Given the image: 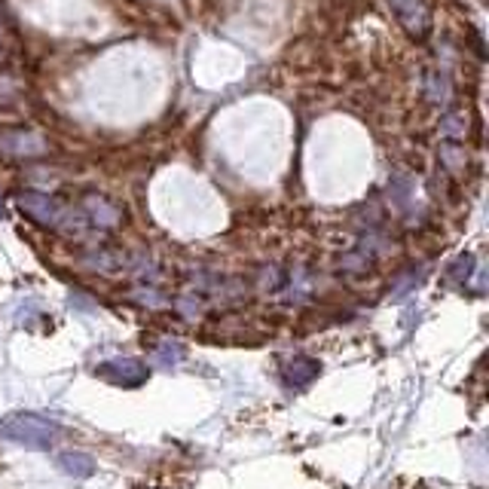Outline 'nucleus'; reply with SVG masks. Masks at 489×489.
<instances>
[{
	"mask_svg": "<svg viewBox=\"0 0 489 489\" xmlns=\"http://www.w3.org/2000/svg\"><path fill=\"white\" fill-rule=\"evenodd\" d=\"M62 437V425L40 413H13L0 419V441H10L28 450H49Z\"/></svg>",
	"mask_w": 489,
	"mask_h": 489,
	"instance_id": "nucleus-1",
	"label": "nucleus"
},
{
	"mask_svg": "<svg viewBox=\"0 0 489 489\" xmlns=\"http://www.w3.org/2000/svg\"><path fill=\"white\" fill-rule=\"evenodd\" d=\"M77 212L83 215V221H86L92 233L114 230V226H120V221H123V208L107 196H101V193H86Z\"/></svg>",
	"mask_w": 489,
	"mask_h": 489,
	"instance_id": "nucleus-2",
	"label": "nucleus"
},
{
	"mask_svg": "<svg viewBox=\"0 0 489 489\" xmlns=\"http://www.w3.org/2000/svg\"><path fill=\"white\" fill-rule=\"evenodd\" d=\"M95 374H98L101 379H107V383L123 385V389H135V385L147 383V367L141 364V361H135V358L105 361V364H98Z\"/></svg>",
	"mask_w": 489,
	"mask_h": 489,
	"instance_id": "nucleus-3",
	"label": "nucleus"
},
{
	"mask_svg": "<svg viewBox=\"0 0 489 489\" xmlns=\"http://www.w3.org/2000/svg\"><path fill=\"white\" fill-rule=\"evenodd\" d=\"M49 145L40 135H34L28 129H6V132H0V154L4 156H40V154H46Z\"/></svg>",
	"mask_w": 489,
	"mask_h": 489,
	"instance_id": "nucleus-4",
	"label": "nucleus"
},
{
	"mask_svg": "<svg viewBox=\"0 0 489 489\" xmlns=\"http://www.w3.org/2000/svg\"><path fill=\"white\" fill-rule=\"evenodd\" d=\"M19 208L28 217H34L37 224H44V226H58V224H62V217H65V208L58 205L53 196H46V193H22Z\"/></svg>",
	"mask_w": 489,
	"mask_h": 489,
	"instance_id": "nucleus-5",
	"label": "nucleus"
},
{
	"mask_svg": "<svg viewBox=\"0 0 489 489\" xmlns=\"http://www.w3.org/2000/svg\"><path fill=\"white\" fill-rule=\"evenodd\" d=\"M398 22L407 28L413 37H425L428 28H432V19H428V6L425 0H389Z\"/></svg>",
	"mask_w": 489,
	"mask_h": 489,
	"instance_id": "nucleus-6",
	"label": "nucleus"
},
{
	"mask_svg": "<svg viewBox=\"0 0 489 489\" xmlns=\"http://www.w3.org/2000/svg\"><path fill=\"white\" fill-rule=\"evenodd\" d=\"M318 370H322V364H318L315 358L297 355L288 361V367H284V379H288V385H294V389H303V385H309L312 379L318 376Z\"/></svg>",
	"mask_w": 489,
	"mask_h": 489,
	"instance_id": "nucleus-7",
	"label": "nucleus"
},
{
	"mask_svg": "<svg viewBox=\"0 0 489 489\" xmlns=\"http://www.w3.org/2000/svg\"><path fill=\"white\" fill-rule=\"evenodd\" d=\"M58 468L71 477H92L95 474V459L86 456V453H62L58 456Z\"/></svg>",
	"mask_w": 489,
	"mask_h": 489,
	"instance_id": "nucleus-8",
	"label": "nucleus"
},
{
	"mask_svg": "<svg viewBox=\"0 0 489 489\" xmlns=\"http://www.w3.org/2000/svg\"><path fill=\"white\" fill-rule=\"evenodd\" d=\"M468 111H450L444 116V138L446 145H465L468 135Z\"/></svg>",
	"mask_w": 489,
	"mask_h": 489,
	"instance_id": "nucleus-9",
	"label": "nucleus"
},
{
	"mask_svg": "<svg viewBox=\"0 0 489 489\" xmlns=\"http://www.w3.org/2000/svg\"><path fill=\"white\" fill-rule=\"evenodd\" d=\"M154 358H156V364L172 367V364H178V361L184 358V349H181V343H172V340H168L165 345H159Z\"/></svg>",
	"mask_w": 489,
	"mask_h": 489,
	"instance_id": "nucleus-10",
	"label": "nucleus"
},
{
	"mask_svg": "<svg viewBox=\"0 0 489 489\" xmlns=\"http://www.w3.org/2000/svg\"><path fill=\"white\" fill-rule=\"evenodd\" d=\"M471 266H474V260H471V257H459L456 264H453L450 275H453V278H459V282H465V278L471 275Z\"/></svg>",
	"mask_w": 489,
	"mask_h": 489,
	"instance_id": "nucleus-11",
	"label": "nucleus"
},
{
	"mask_svg": "<svg viewBox=\"0 0 489 489\" xmlns=\"http://www.w3.org/2000/svg\"><path fill=\"white\" fill-rule=\"evenodd\" d=\"M0 217H4V199H0Z\"/></svg>",
	"mask_w": 489,
	"mask_h": 489,
	"instance_id": "nucleus-12",
	"label": "nucleus"
}]
</instances>
